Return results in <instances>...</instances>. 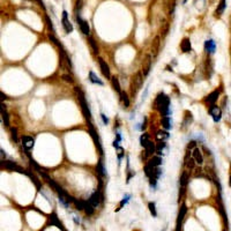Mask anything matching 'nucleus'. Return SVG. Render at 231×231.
I'll return each instance as SVG.
<instances>
[{
	"label": "nucleus",
	"mask_w": 231,
	"mask_h": 231,
	"mask_svg": "<svg viewBox=\"0 0 231 231\" xmlns=\"http://www.w3.org/2000/svg\"><path fill=\"white\" fill-rule=\"evenodd\" d=\"M155 106H156L158 111L163 114V117H170L171 111H170V98L166 96L165 94H158L155 100Z\"/></svg>",
	"instance_id": "1"
},
{
	"label": "nucleus",
	"mask_w": 231,
	"mask_h": 231,
	"mask_svg": "<svg viewBox=\"0 0 231 231\" xmlns=\"http://www.w3.org/2000/svg\"><path fill=\"white\" fill-rule=\"evenodd\" d=\"M75 92H76V94H78L79 103H80L81 110H82V112H83V114H84L86 119H92V112H90V110H89V108H88V103H87V101H86V97H84L83 92L78 87L75 88Z\"/></svg>",
	"instance_id": "2"
},
{
	"label": "nucleus",
	"mask_w": 231,
	"mask_h": 231,
	"mask_svg": "<svg viewBox=\"0 0 231 231\" xmlns=\"http://www.w3.org/2000/svg\"><path fill=\"white\" fill-rule=\"evenodd\" d=\"M4 166H5V169H7V170H9V171H18L20 173L29 176V172H27L24 169H22L21 166H19L16 163H14V162H12V161H5Z\"/></svg>",
	"instance_id": "3"
},
{
	"label": "nucleus",
	"mask_w": 231,
	"mask_h": 231,
	"mask_svg": "<svg viewBox=\"0 0 231 231\" xmlns=\"http://www.w3.org/2000/svg\"><path fill=\"white\" fill-rule=\"evenodd\" d=\"M21 141H22V146L23 148L26 149L27 152H29L30 149L34 148V144H35V140L32 136H29V135H23L21 138Z\"/></svg>",
	"instance_id": "4"
},
{
	"label": "nucleus",
	"mask_w": 231,
	"mask_h": 231,
	"mask_svg": "<svg viewBox=\"0 0 231 231\" xmlns=\"http://www.w3.org/2000/svg\"><path fill=\"white\" fill-rule=\"evenodd\" d=\"M76 21H78V24L80 26V29H81V31H82L83 34H84L86 36L90 35V28H89L88 22L86 21V20L81 19L80 15H76Z\"/></svg>",
	"instance_id": "5"
},
{
	"label": "nucleus",
	"mask_w": 231,
	"mask_h": 231,
	"mask_svg": "<svg viewBox=\"0 0 231 231\" xmlns=\"http://www.w3.org/2000/svg\"><path fill=\"white\" fill-rule=\"evenodd\" d=\"M209 113H210V116L213 117V120L215 122H218L221 120V118H222V111H221V109H220L218 106H216V105L209 106Z\"/></svg>",
	"instance_id": "6"
},
{
	"label": "nucleus",
	"mask_w": 231,
	"mask_h": 231,
	"mask_svg": "<svg viewBox=\"0 0 231 231\" xmlns=\"http://www.w3.org/2000/svg\"><path fill=\"white\" fill-rule=\"evenodd\" d=\"M61 22H62V27H64V29H65L67 34H70V32L73 31V26H72V23L68 20V14H67L66 11L62 12V20H61Z\"/></svg>",
	"instance_id": "7"
},
{
	"label": "nucleus",
	"mask_w": 231,
	"mask_h": 231,
	"mask_svg": "<svg viewBox=\"0 0 231 231\" xmlns=\"http://www.w3.org/2000/svg\"><path fill=\"white\" fill-rule=\"evenodd\" d=\"M98 62H100V67H101V71H102V73H103V75H104L105 78H108V79L111 78V74H110L109 65H108V64L105 62L104 59H103V58H98Z\"/></svg>",
	"instance_id": "8"
},
{
	"label": "nucleus",
	"mask_w": 231,
	"mask_h": 231,
	"mask_svg": "<svg viewBox=\"0 0 231 231\" xmlns=\"http://www.w3.org/2000/svg\"><path fill=\"white\" fill-rule=\"evenodd\" d=\"M192 157L194 158V161H195L196 164L202 165V163H203V156H202V153H201L200 149H199V148L194 149V150H193V153H192Z\"/></svg>",
	"instance_id": "9"
},
{
	"label": "nucleus",
	"mask_w": 231,
	"mask_h": 231,
	"mask_svg": "<svg viewBox=\"0 0 231 231\" xmlns=\"http://www.w3.org/2000/svg\"><path fill=\"white\" fill-rule=\"evenodd\" d=\"M205 50L207 53H214L216 51V43L213 39H207L205 42Z\"/></svg>",
	"instance_id": "10"
},
{
	"label": "nucleus",
	"mask_w": 231,
	"mask_h": 231,
	"mask_svg": "<svg viewBox=\"0 0 231 231\" xmlns=\"http://www.w3.org/2000/svg\"><path fill=\"white\" fill-rule=\"evenodd\" d=\"M142 73H136V75L134 76V83H135V89L133 90V95H135L136 92H138V90H139L140 88H141V86H142Z\"/></svg>",
	"instance_id": "11"
},
{
	"label": "nucleus",
	"mask_w": 231,
	"mask_h": 231,
	"mask_svg": "<svg viewBox=\"0 0 231 231\" xmlns=\"http://www.w3.org/2000/svg\"><path fill=\"white\" fill-rule=\"evenodd\" d=\"M218 96H220V90H214L213 92H210L209 95L207 96L206 101H207V103L212 106V105H215V102L217 101Z\"/></svg>",
	"instance_id": "12"
},
{
	"label": "nucleus",
	"mask_w": 231,
	"mask_h": 231,
	"mask_svg": "<svg viewBox=\"0 0 231 231\" xmlns=\"http://www.w3.org/2000/svg\"><path fill=\"white\" fill-rule=\"evenodd\" d=\"M89 133H90V135H92V140H94L95 144L97 146V148L100 149L101 154H103V149H102L101 142H100V140H98V136L96 135V132H95V130H94V127L92 126H89Z\"/></svg>",
	"instance_id": "13"
},
{
	"label": "nucleus",
	"mask_w": 231,
	"mask_h": 231,
	"mask_svg": "<svg viewBox=\"0 0 231 231\" xmlns=\"http://www.w3.org/2000/svg\"><path fill=\"white\" fill-rule=\"evenodd\" d=\"M180 49L184 53H187L192 51V45H191V41L188 38H184L183 42L180 43Z\"/></svg>",
	"instance_id": "14"
},
{
	"label": "nucleus",
	"mask_w": 231,
	"mask_h": 231,
	"mask_svg": "<svg viewBox=\"0 0 231 231\" xmlns=\"http://www.w3.org/2000/svg\"><path fill=\"white\" fill-rule=\"evenodd\" d=\"M101 196H100V193L98 192H95L94 194H92V196L89 198V200H88V203H90V205L94 207V208H96L97 206L100 205V199Z\"/></svg>",
	"instance_id": "15"
},
{
	"label": "nucleus",
	"mask_w": 231,
	"mask_h": 231,
	"mask_svg": "<svg viewBox=\"0 0 231 231\" xmlns=\"http://www.w3.org/2000/svg\"><path fill=\"white\" fill-rule=\"evenodd\" d=\"M150 67H152V56H147L146 60H143V75L147 76L149 74V71H150Z\"/></svg>",
	"instance_id": "16"
},
{
	"label": "nucleus",
	"mask_w": 231,
	"mask_h": 231,
	"mask_svg": "<svg viewBox=\"0 0 231 231\" xmlns=\"http://www.w3.org/2000/svg\"><path fill=\"white\" fill-rule=\"evenodd\" d=\"M89 80H90V82L92 83H96V84H98V86H104V83H103V81L101 80L98 76H97L92 71H90L89 72Z\"/></svg>",
	"instance_id": "17"
},
{
	"label": "nucleus",
	"mask_w": 231,
	"mask_h": 231,
	"mask_svg": "<svg viewBox=\"0 0 231 231\" xmlns=\"http://www.w3.org/2000/svg\"><path fill=\"white\" fill-rule=\"evenodd\" d=\"M225 7H227V0H220V4H218V7L217 9H216V12H215V14H216V16H220V15H222L223 12H224V9H225Z\"/></svg>",
	"instance_id": "18"
},
{
	"label": "nucleus",
	"mask_w": 231,
	"mask_h": 231,
	"mask_svg": "<svg viewBox=\"0 0 231 231\" xmlns=\"http://www.w3.org/2000/svg\"><path fill=\"white\" fill-rule=\"evenodd\" d=\"M162 157H160V156H154L150 161L148 162V164L150 166H153V168H156V166H160V165H162Z\"/></svg>",
	"instance_id": "19"
},
{
	"label": "nucleus",
	"mask_w": 231,
	"mask_h": 231,
	"mask_svg": "<svg viewBox=\"0 0 231 231\" xmlns=\"http://www.w3.org/2000/svg\"><path fill=\"white\" fill-rule=\"evenodd\" d=\"M111 82H112V87H113V89L116 90V92L119 94V95H122V89H120V84H119V80H118L116 76H113V78H111Z\"/></svg>",
	"instance_id": "20"
},
{
	"label": "nucleus",
	"mask_w": 231,
	"mask_h": 231,
	"mask_svg": "<svg viewBox=\"0 0 231 231\" xmlns=\"http://www.w3.org/2000/svg\"><path fill=\"white\" fill-rule=\"evenodd\" d=\"M162 124H163V127L165 130H171L172 128V120H171V117H163L162 119Z\"/></svg>",
	"instance_id": "21"
},
{
	"label": "nucleus",
	"mask_w": 231,
	"mask_h": 231,
	"mask_svg": "<svg viewBox=\"0 0 231 231\" xmlns=\"http://www.w3.org/2000/svg\"><path fill=\"white\" fill-rule=\"evenodd\" d=\"M144 149H146V154H147V155H152V154H154L156 152V146H155L152 141H149L148 144L144 147Z\"/></svg>",
	"instance_id": "22"
},
{
	"label": "nucleus",
	"mask_w": 231,
	"mask_h": 231,
	"mask_svg": "<svg viewBox=\"0 0 231 231\" xmlns=\"http://www.w3.org/2000/svg\"><path fill=\"white\" fill-rule=\"evenodd\" d=\"M149 141H150V140H149V135L147 134V133H144V134L141 135V138H140V144H141L143 148L148 144Z\"/></svg>",
	"instance_id": "23"
},
{
	"label": "nucleus",
	"mask_w": 231,
	"mask_h": 231,
	"mask_svg": "<svg viewBox=\"0 0 231 231\" xmlns=\"http://www.w3.org/2000/svg\"><path fill=\"white\" fill-rule=\"evenodd\" d=\"M170 138V134H169V132H166V131H160V132H157V139L158 140H166V139H169Z\"/></svg>",
	"instance_id": "24"
},
{
	"label": "nucleus",
	"mask_w": 231,
	"mask_h": 231,
	"mask_svg": "<svg viewBox=\"0 0 231 231\" xmlns=\"http://www.w3.org/2000/svg\"><path fill=\"white\" fill-rule=\"evenodd\" d=\"M153 48H154V57H156L158 53V49H160V37H156L153 42Z\"/></svg>",
	"instance_id": "25"
},
{
	"label": "nucleus",
	"mask_w": 231,
	"mask_h": 231,
	"mask_svg": "<svg viewBox=\"0 0 231 231\" xmlns=\"http://www.w3.org/2000/svg\"><path fill=\"white\" fill-rule=\"evenodd\" d=\"M97 170H98V172L101 173L102 177H105V176H106V170H105V168H104V163H103L102 161H100V163H98V165H97Z\"/></svg>",
	"instance_id": "26"
},
{
	"label": "nucleus",
	"mask_w": 231,
	"mask_h": 231,
	"mask_svg": "<svg viewBox=\"0 0 231 231\" xmlns=\"http://www.w3.org/2000/svg\"><path fill=\"white\" fill-rule=\"evenodd\" d=\"M1 118H2V122H4L5 126H9V118H8V114L6 111H4V109L1 110Z\"/></svg>",
	"instance_id": "27"
},
{
	"label": "nucleus",
	"mask_w": 231,
	"mask_h": 231,
	"mask_svg": "<svg viewBox=\"0 0 231 231\" xmlns=\"http://www.w3.org/2000/svg\"><path fill=\"white\" fill-rule=\"evenodd\" d=\"M88 39H89V44L92 45V51H94L95 53H97V52H98V48H97V45H96V42H95V39L92 38V36H89V37H88Z\"/></svg>",
	"instance_id": "28"
},
{
	"label": "nucleus",
	"mask_w": 231,
	"mask_h": 231,
	"mask_svg": "<svg viewBox=\"0 0 231 231\" xmlns=\"http://www.w3.org/2000/svg\"><path fill=\"white\" fill-rule=\"evenodd\" d=\"M166 147V143L164 142V141H161L160 143L156 144V153H158V155H161L162 154V150Z\"/></svg>",
	"instance_id": "29"
},
{
	"label": "nucleus",
	"mask_w": 231,
	"mask_h": 231,
	"mask_svg": "<svg viewBox=\"0 0 231 231\" xmlns=\"http://www.w3.org/2000/svg\"><path fill=\"white\" fill-rule=\"evenodd\" d=\"M122 103H124V106L125 108H128L130 106V100H128V96H127L126 92H122Z\"/></svg>",
	"instance_id": "30"
},
{
	"label": "nucleus",
	"mask_w": 231,
	"mask_h": 231,
	"mask_svg": "<svg viewBox=\"0 0 231 231\" xmlns=\"http://www.w3.org/2000/svg\"><path fill=\"white\" fill-rule=\"evenodd\" d=\"M149 210H150V214L153 215L154 217H156L157 216V213H156V205H155V202H149Z\"/></svg>",
	"instance_id": "31"
},
{
	"label": "nucleus",
	"mask_w": 231,
	"mask_h": 231,
	"mask_svg": "<svg viewBox=\"0 0 231 231\" xmlns=\"http://www.w3.org/2000/svg\"><path fill=\"white\" fill-rule=\"evenodd\" d=\"M187 180H188V178H187V173L186 172H183V174H182V177H180V185L183 186V188L187 185Z\"/></svg>",
	"instance_id": "32"
},
{
	"label": "nucleus",
	"mask_w": 231,
	"mask_h": 231,
	"mask_svg": "<svg viewBox=\"0 0 231 231\" xmlns=\"http://www.w3.org/2000/svg\"><path fill=\"white\" fill-rule=\"evenodd\" d=\"M49 38H50V41H51V42H52V43L54 44V45H57V46H58L59 49H62V46H61V43H59V41H58V39L56 38V37H54V35H52V34H50V35H49Z\"/></svg>",
	"instance_id": "33"
},
{
	"label": "nucleus",
	"mask_w": 231,
	"mask_h": 231,
	"mask_svg": "<svg viewBox=\"0 0 231 231\" xmlns=\"http://www.w3.org/2000/svg\"><path fill=\"white\" fill-rule=\"evenodd\" d=\"M186 214V206L183 205L182 206V208H180V212H179V216H178V222L179 221H182L184 218V215Z\"/></svg>",
	"instance_id": "34"
},
{
	"label": "nucleus",
	"mask_w": 231,
	"mask_h": 231,
	"mask_svg": "<svg viewBox=\"0 0 231 231\" xmlns=\"http://www.w3.org/2000/svg\"><path fill=\"white\" fill-rule=\"evenodd\" d=\"M130 199H131V194H125V195H124V198H122V202H120V208H122V207H124V205H126L127 202L130 201ZM120 208H119V209H120Z\"/></svg>",
	"instance_id": "35"
},
{
	"label": "nucleus",
	"mask_w": 231,
	"mask_h": 231,
	"mask_svg": "<svg viewBox=\"0 0 231 231\" xmlns=\"http://www.w3.org/2000/svg\"><path fill=\"white\" fill-rule=\"evenodd\" d=\"M51 224H54V225H57L58 228H60L61 229V223H59L57 216H56V214H53L52 217H51Z\"/></svg>",
	"instance_id": "36"
},
{
	"label": "nucleus",
	"mask_w": 231,
	"mask_h": 231,
	"mask_svg": "<svg viewBox=\"0 0 231 231\" xmlns=\"http://www.w3.org/2000/svg\"><path fill=\"white\" fill-rule=\"evenodd\" d=\"M84 209H86V213L88 214V215H92V213H94V207H92L90 203H86V206H84Z\"/></svg>",
	"instance_id": "37"
},
{
	"label": "nucleus",
	"mask_w": 231,
	"mask_h": 231,
	"mask_svg": "<svg viewBox=\"0 0 231 231\" xmlns=\"http://www.w3.org/2000/svg\"><path fill=\"white\" fill-rule=\"evenodd\" d=\"M11 133H12V139L14 140V142H18V131H16V128L12 127L11 128Z\"/></svg>",
	"instance_id": "38"
},
{
	"label": "nucleus",
	"mask_w": 231,
	"mask_h": 231,
	"mask_svg": "<svg viewBox=\"0 0 231 231\" xmlns=\"http://www.w3.org/2000/svg\"><path fill=\"white\" fill-rule=\"evenodd\" d=\"M45 19H46V22H48V26H49V28H50V29H51V30H52L53 32H54V31H56V30H54V27H53V24H52V21L50 20V18H49L48 15L45 16Z\"/></svg>",
	"instance_id": "39"
},
{
	"label": "nucleus",
	"mask_w": 231,
	"mask_h": 231,
	"mask_svg": "<svg viewBox=\"0 0 231 231\" xmlns=\"http://www.w3.org/2000/svg\"><path fill=\"white\" fill-rule=\"evenodd\" d=\"M194 162H195V161H194V158H193V157H192V158H190V161L187 162V166L190 168V169H193V168H194Z\"/></svg>",
	"instance_id": "40"
},
{
	"label": "nucleus",
	"mask_w": 231,
	"mask_h": 231,
	"mask_svg": "<svg viewBox=\"0 0 231 231\" xmlns=\"http://www.w3.org/2000/svg\"><path fill=\"white\" fill-rule=\"evenodd\" d=\"M101 118H102V120L104 122V125H108V124H109V119H108V117H106L104 113H101Z\"/></svg>",
	"instance_id": "41"
},
{
	"label": "nucleus",
	"mask_w": 231,
	"mask_h": 231,
	"mask_svg": "<svg viewBox=\"0 0 231 231\" xmlns=\"http://www.w3.org/2000/svg\"><path fill=\"white\" fill-rule=\"evenodd\" d=\"M62 79L65 80L66 82H70V83H73V79L71 78L70 75H62Z\"/></svg>",
	"instance_id": "42"
},
{
	"label": "nucleus",
	"mask_w": 231,
	"mask_h": 231,
	"mask_svg": "<svg viewBox=\"0 0 231 231\" xmlns=\"http://www.w3.org/2000/svg\"><path fill=\"white\" fill-rule=\"evenodd\" d=\"M73 221L75 222V224H80V218H78V216H76V215H74V216H73Z\"/></svg>",
	"instance_id": "43"
},
{
	"label": "nucleus",
	"mask_w": 231,
	"mask_h": 231,
	"mask_svg": "<svg viewBox=\"0 0 231 231\" xmlns=\"http://www.w3.org/2000/svg\"><path fill=\"white\" fill-rule=\"evenodd\" d=\"M36 1H37V2H38V4H39V6H41V7H42V8H43V9H45V6H44L43 1H41V0H36Z\"/></svg>",
	"instance_id": "44"
},
{
	"label": "nucleus",
	"mask_w": 231,
	"mask_h": 231,
	"mask_svg": "<svg viewBox=\"0 0 231 231\" xmlns=\"http://www.w3.org/2000/svg\"><path fill=\"white\" fill-rule=\"evenodd\" d=\"M116 140H118L119 142L122 141V135H120V133H117V139H116Z\"/></svg>",
	"instance_id": "45"
},
{
	"label": "nucleus",
	"mask_w": 231,
	"mask_h": 231,
	"mask_svg": "<svg viewBox=\"0 0 231 231\" xmlns=\"http://www.w3.org/2000/svg\"><path fill=\"white\" fill-rule=\"evenodd\" d=\"M229 184H230V187H231V176H230V178H229Z\"/></svg>",
	"instance_id": "46"
},
{
	"label": "nucleus",
	"mask_w": 231,
	"mask_h": 231,
	"mask_svg": "<svg viewBox=\"0 0 231 231\" xmlns=\"http://www.w3.org/2000/svg\"><path fill=\"white\" fill-rule=\"evenodd\" d=\"M186 1H187V0H184V4H186Z\"/></svg>",
	"instance_id": "47"
}]
</instances>
